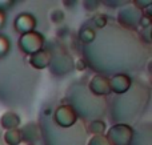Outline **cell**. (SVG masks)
<instances>
[{
  "label": "cell",
  "instance_id": "12",
  "mask_svg": "<svg viewBox=\"0 0 152 145\" xmlns=\"http://www.w3.org/2000/svg\"><path fill=\"white\" fill-rule=\"evenodd\" d=\"M79 40L86 45L91 44V43H94L96 40V32L91 27H83L80 29V32H79Z\"/></svg>",
  "mask_w": 152,
  "mask_h": 145
},
{
  "label": "cell",
  "instance_id": "22",
  "mask_svg": "<svg viewBox=\"0 0 152 145\" xmlns=\"http://www.w3.org/2000/svg\"><path fill=\"white\" fill-rule=\"evenodd\" d=\"M74 67H75L76 69H77V71H84V69L88 67V64L86 63V60H84V59H79V60L76 61V64H75Z\"/></svg>",
  "mask_w": 152,
  "mask_h": 145
},
{
  "label": "cell",
  "instance_id": "15",
  "mask_svg": "<svg viewBox=\"0 0 152 145\" xmlns=\"http://www.w3.org/2000/svg\"><path fill=\"white\" fill-rule=\"evenodd\" d=\"M94 23H95V25H96L99 29H103L108 24L107 15H104V13H99V15H96L94 17Z\"/></svg>",
  "mask_w": 152,
  "mask_h": 145
},
{
  "label": "cell",
  "instance_id": "23",
  "mask_svg": "<svg viewBox=\"0 0 152 145\" xmlns=\"http://www.w3.org/2000/svg\"><path fill=\"white\" fill-rule=\"evenodd\" d=\"M151 17H147V16L143 15L142 20H140V25H142V28H147V27H151Z\"/></svg>",
  "mask_w": 152,
  "mask_h": 145
},
{
  "label": "cell",
  "instance_id": "19",
  "mask_svg": "<svg viewBox=\"0 0 152 145\" xmlns=\"http://www.w3.org/2000/svg\"><path fill=\"white\" fill-rule=\"evenodd\" d=\"M140 37H142V41L150 44L151 43V27H147V28H143L142 33H140Z\"/></svg>",
  "mask_w": 152,
  "mask_h": 145
},
{
  "label": "cell",
  "instance_id": "1",
  "mask_svg": "<svg viewBox=\"0 0 152 145\" xmlns=\"http://www.w3.org/2000/svg\"><path fill=\"white\" fill-rule=\"evenodd\" d=\"M104 136L110 145H131L134 138V129L131 125L119 123L112 125Z\"/></svg>",
  "mask_w": 152,
  "mask_h": 145
},
{
  "label": "cell",
  "instance_id": "10",
  "mask_svg": "<svg viewBox=\"0 0 152 145\" xmlns=\"http://www.w3.org/2000/svg\"><path fill=\"white\" fill-rule=\"evenodd\" d=\"M51 56L52 55H51L48 51L42 49V51H39V52L29 56V64H31V67L35 69H44L50 65Z\"/></svg>",
  "mask_w": 152,
  "mask_h": 145
},
{
  "label": "cell",
  "instance_id": "18",
  "mask_svg": "<svg viewBox=\"0 0 152 145\" xmlns=\"http://www.w3.org/2000/svg\"><path fill=\"white\" fill-rule=\"evenodd\" d=\"M64 17H66V15H64V12L60 9H55V11H52V13H51V20H52L55 24H60L61 21L64 20Z\"/></svg>",
  "mask_w": 152,
  "mask_h": 145
},
{
  "label": "cell",
  "instance_id": "17",
  "mask_svg": "<svg viewBox=\"0 0 152 145\" xmlns=\"http://www.w3.org/2000/svg\"><path fill=\"white\" fill-rule=\"evenodd\" d=\"M87 145H110V143L107 141L105 136L103 135V136H92Z\"/></svg>",
  "mask_w": 152,
  "mask_h": 145
},
{
  "label": "cell",
  "instance_id": "25",
  "mask_svg": "<svg viewBox=\"0 0 152 145\" xmlns=\"http://www.w3.org/2000/svg\"><path fill=\"white\" fill-rule=\"evenodd\" d=\"M5 24V13L4 11H0V28H3Z\"/></svg>",
  "mask_w": 152,
  "mask_h": 145
},
{
  "label": "cell",
  "instance_id": "26",
  "mask_svg": "<svg viewBox=\"0 0 152 145\" xmlns=\"http://www.w3.org/2000/svg\"><path fill=\"white\" fill-rule=\"evenodd\" d=\"M12 1H0V5H3V11H4V5H12Z\"/></svg>",
  "mask_w": 152,
  "mask_h": 145
},
{
  "label": "cell",
  "instance_id": "7",
  "mask_svg": "<svg viewBox=\"0 0 152 145\" xmlns=\"http://www.w3.org/2000/svg\"><path fill=\"white\" fill-rule=\"evenodd\" d=\"M88 89L91 92L92 96H107L111 93L110 91V85H108V79L103 75H95L91 80H89L88 84Z\"/></svg>",
  "mask_w": 152,
  "mask_h": 145
},
{
  "label": "cell",
  "instance_id": "16",
  "mask_svg": "<svg viewBox=\"0 0 152 145\" xmlns=\"http://www.w3.org/2000/svg\"><path fill=\"white\" fill-rule=\"evenodd\" d=\"M8 51H10V41L5 36L0 35V59L4 57L8 53Z\"/></svg>",
  "mask_w": 152,
  "mask_h": 145
},
{
  "label": "cell",
  "instance_id": "5",
  "mask_svg": "<svg viewBox=\"0 0 152 145\" xmlns=\"http://www.w3.org/2000/svg\"><path fill=\"white\" fill-rule=\"evenodd\" d=\"M77 115L71 105H60L53 112V123L60 128H69L77 121Z\"/></svg>",
  "mask_w": 152,
  "mask_h": 145
},
{
  "label": "cell",
  "instance_id": "4",
  "mask_svg": "<svg viewBox=\"0 0 152 145\" xmlns=\"http://www.w3.org/2000/svg\"><path fill=\"white\" fill-rule=\"evenodd\" d=\"M74 60L67 52H58L55 56H51V63H50V69L53 75L56 76H64L66 73L74 69Z\"/></svg>",
  "mask_w": 152,
  "mask_h": 145
},
{
  "label": "cell",
  "instance_id": "11",
  "mask_svg": "<svg viewBox=\"0 0 152 145\" xmlns=\"http://www.w3.org/2000/svg\"><path fill=\"white\" fill-rule=\"evenodd\" d=\"M0 125L4 128L5 130L11 129H18V127L20 125V117L15 113V112H4L0 117Z\"/></svg>",
  "mask_w": 152,
  "mask_h": 145
},
{
  "label": "cell",
  "instance_id": "20",
  "mask_svg": "<svg viewBox=\"0 0 152 145\" xmlns=\"http://www.w3.org/2000/svg\"><path fill=\"white\" fill-rule=\"evenodd\" d=\"M132 4H134L136 8H139V9H142V11H143L144 8L151 7V5H152V1H150V0H148V1H140V0H134V1H132Z\"/></svg>",
  "mask_w": 152,
  "mask_h": 145
},
{
  "label": "cell",
  "instance_id": "3",
  "mask_svg": "<svg viewBox=\"0 0 152 145\" xmlns=\"http://www.w3.org/2000/svg\"><path fill=\"white\" fill-rule=\"evenodd\" d=\"M18 44H19V48H20L21 52L31 56V55H34V53L43 49L44 36L36 31H32V32H29V33L21 35Z\"/></svg>",
  "mask_w": 152,
  "mask_h": 145
},
{
  "label": "cell",
  "instance_id": "21",
  "mask_svg": "<svg viewBox=\"0 0 152 145\" xmlns=\"http://www.w3.org/2000/svg\"><path fill=\"white\" fill-rule=\"evenodd\" d=\"M83 4H84V7L87 8V11H95L99 8L100 1H84Z\"/></svg>",
  "mask_w": 152,
  "mask_h": 145
},
{
  "label": "cell",
  "instance_id": "24",
  "mask_svg": "<svg viewBox=\"0 0 152 145\" xmlns=\"http://www.w3.org/2000/svg\"><path fill=\"white\" fill-rule=\"evenodd\" d=\"M128 3H131V1H104V4L105 5H110V7H120V5H127Z\"/></svg>",
  "mask_w": 152,
  "mask_h": 145
},
{
  "label": "cell",
  "instance_id": "9",
  "mask_svg": "<svg viewBox=\"0 0 152 145\" xmlns=\"http://www.w3.org/2000/svg\"><path fill=\"white\" fill-rule=\"evenodd\" d=\"M20 133H21V140L26 141L28 145H34V143L40 140V136H42L37 123H28L26 127H23Z\"/></svg>",
  "mask_w": 152,
  "mask_h": 145
},
{
  "label": "cell",
  "instance_id": "13",
  "mask_svg": "<svg viewBox=\"0 0 152 145\" xmlns=\"http://www.w3.org/2000/svg\"><path fill=\"white\" fill-rule=\"evenodd\" d=\"M4 141L7 145H19L21 143V133L20 129H11V130H5L4 133Z\"/></svg>",
  "mask_w": 152,
  "mask_h": 145
},
{
  "label": "cell",
  "instance_id": "14",
  "mask_svg": "<svg viewBox=\"0 0 152 145\" xmlns=\"http://www.w3.org/2000/svg\"><path fill=\"white\" fill-rule=\"evenodd\" d=\"M87 129L94 136H103L105 133V124L102 120H92Z\"/></svg>",
  "mask_w": 152,
  "mask_h": 145
},
{
  "label": "cell",
  "instance_id": "6",
  "mask_svg": "<svg viewBox=\"0 0 152 145\" xmlns=\"http://www.w3.org/2000/svg\"><path fill=\"white\" fill-rule=\"evenodd\" d=\"M108 85L111 93L120 96L127 93L132 87V79L127 73H116L111 79H108Z\"/></svg>",
  "mask_w": 152,
  "mask_h": 145
},
{
  "label": "cell",
  "instance_id": "2",
  "mask_svg": "<svg viewBox=\"0 0 152 145\" xmlns=\"http://www.w3.org/2000/svg\"><path fill=\"white\" fill-rule=\"evenodd\" d=\"M143 13H144V11L136 8L132 3H128L127 7L120 8L118 15V21L124 28L135 31L140 25V20L143 17Z\"/></svg>",
  "mask_w": 152,
  "mask_h": 145
},
{
  "label": "cell",
  "instance_id": "8",
  "mask_svg": "<svg viewBox=\"0 0 152 145\" xmlns=\"http://www.w3.org/2000/svg\"><path fill=\"white\" fill-rule=\"evenodd\" d=\"M13 27H15V31L21 35L29 33L36 28V17L31 13H21L15 19Z\"/></svg>",
  "mask_w": 152,
  "mask_h": 145
}]
</instances>
